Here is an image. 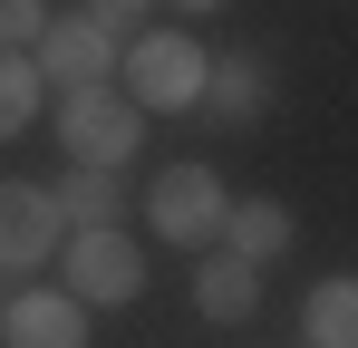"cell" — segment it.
<instances>
[{
	"label": "cell",
	"mask_w": 358,
	"mask_h": 348,
	"mask_svg": "<svg viewBox=\"0 0 358 348\" xmlns=\"http://www.w3.org/2000/svg\"><path fill=\"white\" fill-rule=\"evenodd\" d=\"M39 97H49V78H39V58H29V49H0V145L39 126Z\"/></svg>",
	"instance_id": "cell-13"
},
{
	"label": "cell",
	"mask_w": 358,
	"mask_h": 348,
	"mask_svg": "<svg viewBox=\"0 0 358 348\" xmlns=\"http://www.w3.org/2000/svg\"><path fill=\"white\" fill-rule=\"evenodd\" d=\"M39 78L49 87H107L117 78V39L87 20V10H49V29H39Z\"/></svg>",
	"instance_id": "cell-5"
},
{
	"label": "cell",
	"mask_w": 358,
	"mask_h": 348,
	"mask_svg": "<svg viewBox=\"0 0 358 348\" xmlns=\"http://www.w3.org/2000/svg\"><path fill=\"white\" fill-rule=\"evenodd\" d=\"M262 107H271V58L262 49H233L203 68V116H223V126H262Z\"/></svg>",
	"instance_id": "cell-8"
},
{
	"label": "cell",
	"mask_w": 358,
	"mask_h": 348,
	"mask_svg": "<svg viewBox=\"0 0 358 348\" xmlns=\"http://www.w3.org/2000/svg\"><path fill=\"white\" fill-rule=\"evenodd\" d=\"M145 10H155V0H87V20H97L107 39H126V20H145Z\"/></svg>",
	"instance_id": "cell-15"
},
{
	"label": "cell",
	"mask_w": 358,
	"mask_h": 348,
	"mask_svg": "<svg viewBox=\"0 0 358 348\" xmlns=\"http://www.w3.org/2000/svg\"><path fill=\"white\" fill-rule=\"evenodd\" d=\"M213 242H223L233 261H252V271H271V261L291 252V203H281V194H252V203H233V213H223V232H213Z\"/></svg>",
	"instance_id": "cell-9"
},
{
	"label": "cell",
	"mask_w": 358,
	"mask_h": 348,
	"mask_svg": "<svg viewBox=\"0 0 358 348\" xmlns=\"http://www.w3.org/2000/svg\"><path fill=\"white\" fill-rule=\"evenodd\" d=\"M203 39L194 29H136L126 39V97L145 116H184V107H203Z\"/></svg>",
	"instance_id": "cell-2"
},
{
	"label": "cell",
	"mask_w": 358,
	"mask_h": 348,
	"mask_svg": "<svg viewBox=\"0 0 358 348\" xmlns=\"http://www.w3.org/2000/svg\"><path fill=\"white\" fill-rule=\"evenodd\" d=\"M68 242V223H59V203H49V184H0V271H39L49 252Z\"/></svg>",
	"instance_id": "cell-6"
},
{
	"label": "cell",
	"mask_w": 358,
	"mask_h": 348,
	"mask_svg": "<svg viewBox=\"0 0 358 348\" xmlns=\"http://www.w3.org/2000/svg\"><path fill=\"white\" fill-rule=\"evenodd\" d=\"M223 213H233V194H223L213 165H165L155 194H145V223L165 232V242H184V252H203V242L223 232Z\"/></svg>",
	"instance_id": "cell-4"
},
{
	"label": "cell",
	"mask_w": 358,
	"mask_h": 348,
	"mask_svg": "<svg viewBox=\"0 0 358 348\" xmlns=\"http://www.w3.org/2000/svg\"><path fill=\"white\" fill-rule=\"evenodd\" d=\"M300 329H310V348H358V281H349V271L310 281V300H300Z\"/></svg>",
	"instance_id": "cell-12"
},
{
	"label": "cell",
	"mask_w": 358,
	"mask_h": 348,
	"mask_svg": "<svg viewBox=\"0 0 358 348\" xmlns=\"http://www.w3.org/2000/svg\"><path fill=\"white\" fill-rule=\"evenodd\" d=\"M49 203H59L68 232H107V223L126 213V184H117V174H97V165H78L68 184H49Z\"/></svg>",
	"instance_id": "cell-11"
},
{
	"label": "cell",
	"mask_w": 358,
	"mask_h": 348,
	"mask_svg": "<svg viewBox=\"0 0 358 348\" xmlns=\"http://www.w3.org/2000/svg\"><path fill=\"white\" fill-rule=\"evenodd\" d=\"M59 271H68L59 290L78 300V310H126V300L145 290V252L126 242V223H107V232H68Z\"/></svg>",
	"instance_id": "cell-3"
},
{
	"label": "cell",
	"mask_w": 358,
	"mask_h": 348,
	"mask_svg": "<svg viewBox=\"0 0 358 348\" xmlns=\"http://www.w3.org/2000/svg\"><path fill=\"white\" fill-rule=\"evenodd\" d=\"M49 29V0H0V49H39Z\"/></svg>",
	"instance_id": "cell-14"
},
{
	"label": "cell",
	"mask_w": 358,
	"mask_h": 348,
	"mask_svg": "<svg viewBox=\"0 0 358 348\" xmlns=\"http://www.w3.org/2000/svg\"><path fill=\"white\" fill-rule=\"evenodd\" d=\"M300 348H310V339H300Z\"/></svg>",
	"instance_id": "cell-17"
},
{
	"label": "cell",
	"mask_w": 358,
	"mask_h": 348,
	"mask_svg": "<svg viewBox=\"0 0 358 348\" xmlns=\"http://www.w3.org/2000/svg\"><path fill=\"white\" fill-rule=\"evenodd\" d=\"M49 126H59L68 165H97V174H126V165H136V145H145V107L126 97L117 78H107V87H59Z\"/></svg>",
	"instance_id": "cell-1"
},
{
	"label": "cell",
	"mask_w": 358,
	"mask_h": 348,
	"mask_svg": "<svg viewBox=\"0 0 358 348\" xmlns=\"http://www.w3.org/2000/svg\"><path fill=\"white\" fill-rule=\"evenodd\" d=\"M0 348H87V310L68 290H20L0 300Z\"/></svg>",
	"instance_id": "cell-7"
},
{
	"label": "cell",
	"mask_w": 358,
	"mask_h": 348,
	"mask_svg": "<svg viewBox=\"0 0 358 348\" xmlns=\"http://www.w3.org/2000/svg\"><path fill=\"white\" fill-rule=\"evenodd\" d=\"M175 10H194V20H203V10H223V0H175Z\"/></svg>",
	"instance_id": "cell-16"
},
{
	"label": "cell",
	"mask_w": 358,
	"mask_h": 348,
	"mask_svg": "<svg viewBox=\"0 0 358 348\" xmlns=\"http://www.w3.org/2000/svg\"><path fill=\"white\" fill-rule=\"evenodd\" d=\"M194 310H203V319H252V310H262V271L233 261L223 242H203V252H194Z\"/></svg>",
	"instance_id": "cell-10"
}]
</instances>
